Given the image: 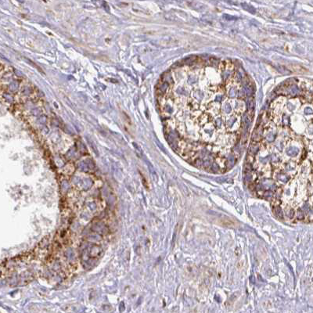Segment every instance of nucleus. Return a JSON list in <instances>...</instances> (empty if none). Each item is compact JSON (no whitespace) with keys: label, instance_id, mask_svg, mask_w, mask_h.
<instances>
[{"label":"nucleus","instance_id":"nucleus-1","mask_svg":"<svg viewBox=\"0 0 313 313\" xmlns=\"http://www.w3.org/2000/svg\"><path fill=\"white\" fill-rule=\"evenodd\" d=\"M262 133V127L261 126L258 127L257 129L255 130V132H254V134H253V139H254L255 141H258V139L261 138Z\"/></svg>","mask_w":313,"mask_h":313}]
</instances>
